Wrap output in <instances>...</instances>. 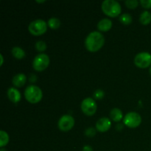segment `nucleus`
Instances as JSON below:
<instances>
[{
	"label": "nucleus",
	"mask_w": 151,
	"mask_h": 151,
	"mask_svg": "<svg viewBox=\"0 0 151 151\" xmlns=\"http://www.w3.org/2000/svg\"><path fill=\"white\" fill-rule=\"evenodd\" d=\"M105 44V38L101 32L93 31L87 35L85 40V47L89 52H97Z\"/></svg>",
	"instance_id": "f257e3e1"
},
{
	"label": "nucleus",
	"mask_w": 151,
	"mask_h": 151,
	"mask_svg": "<svg viewBox=\"0 0 151 151\" xmlns=\"http://www.w3.org/2000/svg\"><path fill=\"white\" fill-rule=\"evenodd\" d=\"M101 7L103 13L109 17H116L122 11L120 4L115 0H105Z\"/></svg>",
	"instance_id": "f03ea898"
},
{
	"label": "nucleus",
	"mask_w": 151,
	"mask_h": 151,
	"mask_svg": "<svg viewBox=\"0 0 151 151\" xmlns=\"http://www.w3.org/2000/svg\"><path fill=\"white\" fill-rule=\"evenodd\" d=\"M25 99L29 103H38L42 99L43 92L41 88L35 85L28 86L24 91Z\"/></svg>",
	"instance_id": "7ed1b4c3"
},
{
	"label": "nucleus",
	"mask_w": 151,
	"mask_h": 151,
	"mask_svg": "<svg viewBox=\"0 0 151 151\" xmlns=\"http://www.w3.org/2000/svg\"><path fill=\"white\" fill-rule=\"evenodd\" d=\"M28 30L32 35L36 36L43 35L47 30V24L42 19H36L29 23Z\"/></svg>",
	"instance_id": "20e7f679"
},
{
	"label": "nucleus",
	"mask_w": 151,
	"mask_h": 151,
	"mask_svg": "<svg viewBox=\"0 0 151 151\" xmlns=\"http://www.w3.org/2000/svg\"><path fill=\"white\" fill-rule=\"evenodd\" d=\"M50 64V58L47 54L40 53L37 55L32 62V66L35 71L42 72L48 67Z\"/></svg>",
	"instance_id": "39448f33"
},
{
	"label": "nucleus",
	"mask_w": 151,
	"mask_h": 151,
	"mask_svg": "<svg viewBox=\"0 0 151 151\" xmlns=\"http://www.w3.org/2000/svg\"><path fill=\"white\" fill-rule=\"evenodd\" d=\"M134 64L142 69H145L151 65V55L147 52L138 53L134 58Z\"/></svg>",
	"instance_id": "423d86ee"
},
{
	"label": "nucleus",
	"mask_w": 151,
	"mask_h": 151,
	"mask_svg": "<svg viewBox=\"0 0 151 151\" xmlns=\"http://www.w3.org/2000/svg\"><path fill=\"white\" fill-rule=\"evenodd\" d=\"M123 122L128 128H137V127H138L141 124L142 116L137 112H129L124 117Z\"/></svg>",
	"instance_id": "0eeeda50"
},
{
	"label": "nucleus",
	"mask_w": 151,
	"mask_h": 151,
	"mask_svg": "<svg viewBox=\"0 0 151 151\" xmlns=\"http://www.w3.org/2000/svg\"><path fill=\"white\" fill-rule=\"evenodd\" d=\"M81 110L87 116H92L97 111V103L95 100L91 97L84 99L81 103Z\"/></svg>",
	"instance_id": "6e6552de"
},
{
	"label": "nucleus",
	"mask_w": 151,
	"mask_h": 151,
	"mask_svg": "<svg viewBox=\"0 0 151 151\" xmlns=\"http://www.w3.org/2000/svg\"><path fill=\"white\" fill-rule=\"evenodd\" d=\"M74 125H75V119L71 115L69 114H65L62 116L58 122V128L63 132L70 131L73 128Z\"/></svg>",
	"instance_id": "1a4fd4ad"
},
{
	"label": "nucleus",
	"mask_w": 151,
	"mask_h": 151,
	"mask_svg": "<svg viewBox=\"0 0 151 151\" xmlns=\"http://www.w3.org/2000/svg\"><path fill=\"white\" fill-rule=\"evenodd\" d=\"M111 122L109 118L102 117L98 119L96 123V129L100 132H106L110 129Z\"/></svg>",
	"instance_id": "9d476101"
},
{
	"label": "nucleus",
	"mask_w": 151,
	"mask_h": 151,
	"mask_svg": "<svg viewBox=\"0 0 151 151\" xmlns=\"http://www.w3.org/2000/svg\"><path fill=\"white\" fill-rule=\"evenodd\" d=\"M7 94L9 100L13 102V103H19L21 100V97H21L20 92L16 88L11 87V88H8Z\"/></svg>",
	"instance_id": "9b49d317"
},
{
	"label": "nucleus",
	"mask_w": 151,
	"mask_h": 151,
	"mask_svg": "<svg viewBox=\"0 0 151 151\" xmlns=\"http://www.w3.org/2000/svg\"><path fill=\"white\" fill-rule=\"evenodd\" d=\"M112 22L109 19H103L100 20L97 24V28L100 31L102 32H107L110 30L112 27Z\"/></svg>",
	"instance_id": "f8f14e48"
},
{
	"label": "nucleus",
	"mask_w": 151,
	"mask_h": 151,
	"mask_svg": "<svg viewBox=\"0 0 151 151\" xmlns=\"http://www.w3.org/2000/svg\"><path fill=\"white\" fill-rule=\"evenodd\" d=\"M26 75L22 73H19L16 75L13 78V80H12V83H13V85L16 87H19V88H21V87L23 86L25 84V83H26Z\"/></svg>",
	"instance_id": "ddd939ff"
},
{
	"label": "nucleus",
	"mask_w": 151,
	"mask_h": 151,
	"mask_svg": "<svg viewBox=\"0 0 151 151\" xmlns=\"http://www.w3.org/2000/svg\"><path fill=\"white\" fill-rule=\"evenodd\" d=\"M110 117L114 122H119L123 118V114L120 109L114 108L110 112Z\"/></svg>",
	"instance_id": "4468645a"
},
{
	"label": "nucleus",
	"mask_w": 151,
	"mask_h": 151,
	"mask_svg": "<svg viewBox=\"0 0 151 151\" xmlns=\"http://www.w3.org/2000/svg\"><path fill=\"white\" fill-rule=\"evenodd\" d=\"M139 22L143 25H147L151 22V13L147 10H145L141 13L139 17Z\"/></svg>",
	"instance_id": "2eb2a0df"
},
{
	"label": "nucleus",
	"mask_w": 151,
	"mask_h": 151,
	"mask_svg": "<svg viewBox=\"0 0 151 151\" xmlns=\"http://www.w3.org/2000/svg\"><path fill=\"white\" fill-rule=\"evenodd\" d=\"M13 55L18 60H22L25 57V52L23 49L19 47H14L11 50Z\"/></svg>",
	"instance_id": "dca6fc26"
},
{
	"label": "nucleus",
	"mask_w": 151,
	"mask_h": 151,
	"mask_svg": "<svg viewBox=\"0 0 151 151\" xmlns=\"http://www.w3.org/2000/svg\"><path fill=\"white\" fill-rule=\"evenodd\" d=\"M9 142V136L7 133L1 130L0 131V147L1 148L7 145Z\"/></svg>",
	"instance_id": "f3484780"
},
{
	"label": "nucleus",
	"mask_w": 151,
	"mask_h": 151,
	"mask_svg": "<svg viewBox=\"0 0 151 151\" xmlns=\"http://www.w3.org/2000/svg\"><path fill=\"white\" fill-rule=\"evenodd\" d=\"M47 24H48V26L50 27L51 29H57L58 28L60 27V21L59 20V19H58V18L56 17H52L49 19Z\"/></svg>",
	"instance_id": "a211bd4d"
},
{
	"label": "nucleus",
	"mask_w": 151,
	"mask_h": 151,
	"mask_svg": "<svg viewBox=\"0 0 151 151\" xmlns=\"http://www.w3.org/2000/svg\"><path fill=\"white\" fill-rule=\"evenodd\" d=\"M119 19L123 24L125 25L131 24V22H132V16L129 13H124V14H122L119 17Z\"/></svg>",
	"instance_id": "6ab92c4d"
},
{
	"label": "nucleus",
	"mask_w": 151,
	"mask_h": 151,
	"mask_svg": "<svg viewBox=\"0 0 151 151\" xmlns=\"http://www.w3.org/2000/svg\"><path fill=\"white\" fill-rule=\"evenodd\" d=\"M35 49L38 50V52H44L45 51L46 49H47V44L46 42L43 41H38L35 43Z\"/></svg>",
	"instance_id": "aec40b11"
},
{
	"label": "nucleus",
	"mask_w": 151,
	"mask_h": 151,
	"mask_svg": "<svg viewBox=\"0 0 151 151\" xmlns=\"http://www.w3.org/2000/svg\"><path fill=\"white\" fill-rule=\"evenodd\" d=\"M125 3V5L131 9L137 8L139 5V1L137 0H126Z\"/></svg>",
	"instance_id": "412c9836"
},
{
	"label": "nucleus",
	"mask_w": 151,
	"mask_h": 151,
	"mask_svg": "<svg viewBox=\"0 0 151 151\" xmlns=\"http://www.w3.org/2000/svg\"><path fill=\"white\" fill-rule=\"evenodd\" d=\"M104 95L105 93L102 89H97L94 92V97L96 100H101L103 98Z\"/></svg>",
	"instance_id": "4be33fe9"
},
{
	"label": "nucleus",
	"mask_w": 151,
	"mask_h": 151,
	"mask_svg": "<svg viewBox=\"0 0 151 151\" xmlns=\"http://www.w3.org/2000/svg\"><path fill=\"white\" fill-rule=\"evenodd\" d=\"M85 134L88 137H93L96 134V130L94 128H88L86 129Z\"/></svg>",
	"instance_id": "5701e85b"
},
{
	"label": "nucleus",
	"mask_w": 151,
	"mask_h": 151,
	"mask_svg": "<svg viewBox=\"0 0 151 151\" xmlns=\"http://www.w3.org/2000/svg\"><path fill=\"white\" fill-rule=\"evenodd\" d=\"M139 2L144 8H151V0H140Z\"/></svg>",
	"instance_id": "b1692460"
},
{
	"label": "nucleus",
	"mask_w": 151,
	"mask_h": 151,
	"mask_svg": "<svg viewBox=\"0 0 151 151\" xmlns=\"http://www.w3.org/2000/svg\"><path fill=\"white\" fill-rule=\"evenodd\" d=\"M83 151H93V148L90 145H85L83 147Z\"/></svg>",
	"instance_id": "393cba45"
},
{
	"label": "nucleus",
	"mask_w": 151,
	"mask_h": 151,
	"mask_svg": "<svg viewBox=\"0 0 151 151\" xmlns=\"http://www.w3.org/2000/svg\"><path fill=\"white\" fill-rule=\"evenodd\" d=\"M0 58H1V63H0V66H2L3 62H4V58H3V55L1 54H0Z\"/></svg>",
	"instance_id": "a878e982"
},
{
	"label": "nucleus",
	"mask_w": 151,
	"mask_h": 151,
	"mask_svg": "<svg viewBox=\"0 0 151 151\" xmlns=\"http://www.w3.org/2000/svg\"><path fill=\"white\" fill-rule=\"evenodd\" d=\"M36 2H38V3H43V2H45V0H43V1H38V0H37Z\"/></svg>",
	"instance_id": "bb28decb"
},
{
	"label": "nucleus",
	"mask_w": 151,
	"mask_h": 151,
	"mask_svg": "<svg viewBox=\"0 0 151 151\" xmlns=\"http://www.w3.org/2000/svg\"><path fill=\"white\" fill-rule=\"evenodd\" d=\"M0 151H7V150H6L4 148H1V150H0Z\"/></svg>",
	"instance_id": "cd10ccee"
},
{
	"label": "nucleus",
	"mask_w": 151,
	"mask_h": 151,
	"mask_svg": "<svg viewBox=\"0 0 151 151\" xmlns=\"http://www.w3.org/2000/svg\"><path fill=\"white\" fill-rule=\"evenodd\" d=\"M149 73H150V75H151V66H150V69H149Z\"/></svg>",
	"instance_id": "c85d7f7f"
}]
</instances>
